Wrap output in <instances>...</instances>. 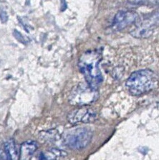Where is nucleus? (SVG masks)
I'll list each match as a JSON object with an SVG mask.
<instances>
[{"label": "nucleus", "instance_id": "obj_1", "mask_svg": "<svg viewBox=\"0 0 159 160\" xmlns=\"http://www.w3.org/2000/svg\"><path fill=\"white\" fill-rule=\"evenodd\" d=\"M100 60V53L93 50L83 53L78 62L79 69L85 77L87 83L96 89L100 86L103 80L99 67Z\"/></svg>", "mask_w": 159, "mask_h": 160}, {"label": "nucleus", "instance_id": "obj_2", "mask_svg": "<svg viewBox=\"0 0 159 160\" xmlns=\"http://www.w3.org/2000/svg\"><path fill=\"white\" fill-rule=\"evenodd\" d=\"M156 75L148 69L139 70L132 72L126 81V87L132 96H141L156 86Z\"/></svg>", "mask_w": 159, "mask_h": 160}, {"label": "nucleus", "instance_id": "obj_3", "mask_svg": "<svg viewBox=\"0 0 159 160\" xmlns=\"http://www.w3.org/2000/svg\"><path fill=\"white\" fill-rule=\"evenodd\" d=\"M93 133L90 128L77 127L67 129L64 132L62 140L67 147L73 149H82L86 147L92 140Z\"/></svg>", "mask_w": 159, "mask_h": 160}, {"label": "nucleus", "instance_id": "obj_4", "mask_svg": "<svg viewBox=\"0 0 159 160\" xmlns=\"http://www.w3.org/2000/svg\"><path fill=\"white\" fill-rule=\"evenodd\" d=\"M99 97L98 89L87 84L80 83L72 90L69 97V102L71 105L84 106L90 105Z\"/></svg>", "mask_w": 159, "mask_h": 160}, {"label": "nucleus", "instance_id": "obj_5", "mask_svg": "<svg viewBox=\"0 0 159 160\" xmlns=\"http://www.w3.org/2000/svg\"><path fill=\"white\" fill-rule=\"evenodd\" d=\"M97 118V113L93 108L82 107L75 109L67 115V120L72 124L93 122Z\"/></svg>", "mask_w": 159, "mask_h": 160}, {"label": "nucleus", "instance_id": "obj_6", "mask_svg": "<svg viewBox=\"0 0 159 160\" xmlns=\"http://www.w3.org/2000/svg\"><path fill=\"white\" fill-rule=\"evenodd\" d=\"M157 23L158 14L142 22L133 30L131 31V34L132 36L137 38H147L152 35Z\"/></svg>", "mask_w": 159, "mask_h": 160}, {"label": "nucleus", "instance_id": "obj_7", "mask_svg": "<svg viewBox=\"0 0 159 160\" xmlns=\"http://www.w3.org/2000/svg\"><path fill=\"white\" fill-rule=\"evenodd\" d=\"M138 18V14L132 11H119L113 19V27L115 30H123L133 24Z\"/></svg>", "mask_w": 159, "mask_h": 160}, {"label": "nucleus", "instance_id": "obj_8", "mask_svg": "<svg viewBox=\"0 0 159 160\" xmlns=\"http://www.w3.org/2000/svg\"><path fill=\"white\" fill-rule=\"evenodd\" d=\"M38 148L37 143L35 141H28L22 144L20 148V159H29Z\"/></svg>", "mask_w": 159, "mask_h": 160}, {"label": "nucleus", "instance_id": "obj_9", "mask_svg": "<svg viewBox=\"0 0 159 160\" xmlns=\"http://www.w3.org/2000/svg\"><path fill=\"white\" fill-rule=\"evenodd\" d=\"M4 152L7 159L10 160H17L19 159V152L14 140L10 139L4 144Z\"/></svg>", "mask_w": 159, "mask_h": 160}, {"label": "nucleus", "instance_id": "obj_10", "mask_svg": "<svg viewBox=\"0 0 159 160\" xmlns=\"http://www.w3.org/2000/svg\"><path fill=\"white\" fill-rule=\"evenodd\" d=\"M67 156L65 152L62 151L60 149H52L45 153H41L40 159H62Z\"/></svg>", "mask_w": 159, "mask_h": 160}, {"label": "nucleus", "instance_id": "obj_11", "mask_svg": "<svg viewBox=\"0 0 159 160\" xmlns=\"http://www.w3.org/2000/svg\"><path fill=\"white\" fill-rule=\"evenodd\" d=\"M57 132H55V130L48 131L47 132H43V137L46 139L47 141H54L57 140Z\"/></svg>", "mask_w": 159, "mask_h": 160}, {"label": "nucleus", "instance_id": "obj_12", "mask_svg": "<svg viewBox=\"0 0 159 160\" xmlns=\"http://www.w3.org/2000/svg\"><path fill=\"white\" fill-rule=\"evenodd\" d=\"M7 159V156L5 152H2L1 150H0V159Z\"/></svg>", "mask_w": 159, "mask_h": 160}]
</instances>
